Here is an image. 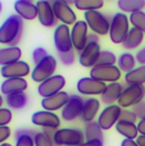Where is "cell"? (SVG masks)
<instances>
[{
  "instance_id": "cell-27",
  "label": "cell",
  "mask_w": 145,
  "mask_h": 146,
  "mask_svg": "<svg viewBox=\"0 0 145 146\" xmlns=\"http://www.w3.org/2000/svg\"><path fill=\"white\" fill-rule=\"evenodd\" d=\"M144 33L143 31L138 30V28H131L130 32H128L127 37H126V40L123 41V48L127 49V50H131V49H136L139 48V46L141 45V42H143L144 40Z\"/></svg>"
},
{
  "instance_id": "cell-36",
  "label": "cell",
  "mask_w": 145,
  "mask_h": 146,
  "mask_svg": "<svg viewBox=\"0 0 145 146\" xmlns=\"http://www.w3.org/2000/svg\"><path fill=\"white\" fill-rule=\"evenodd\" d=\"M13 114L10 109L8 108H1L0 109V127H5L12 122Z\"/></svg>"
},
{
  "instance_id": "cell-37",
  "label": "cell",
  "mask_w": 145,
  "mask_h": 146,
  "mask_svg": "<svg viewBox=\"0 0 145 146\" xmlns=\"http://www.w3.org/2000/svg\"><path fill=\"white\" fill-rule=\"evenodd\" d=\"M46 56H48V51L44 48H36L35 50L32 51V60H33V63H35V66L39 64L40 62H43Z\"/></svg>"
},
{
  "instance_id": "cell-5",
  "label": "cell",
  "mask_w": 145,
  "mask_h": 146,
  "mask_svg": "<svg viewBox=\"0 0 145 146\" xmlns=\"http://www.w3.org/2000/svg\"><path fill=\"white\" fill-rule=\"evenodd\" d=\"M57 71V59L53 55H48L43 62L36 64L35 68L31 72V78L33 82L43 83L46 80L54 76V72Z\"/></svg>"
},
{
  "instance_id": "cell-29",
  "label": "cell",
  "mask_w": 145,
  "mask_h": 146,
  "mask_svg": "<svg viewBox=\"0 0 145 146\" xmlns=\"http://www.w3.org/2000/svg\"><path fill=\"white\" fill-rule=\"evenodd\" d=\"M118 8L122 13H132L140 12L145 8V0H118Z\"/></svg>"
},
{
  "instance_id": "cell-22",
  "label": "cell",
  "mask_w": 145,
  "mask_h": 146,
  "mask_svg": "<svg viewBox=\"0 0 145 146\" xmlns=\"http://www.w3.org/2000/svg\"><path fill=\"white\" fill-rule=\"evenodd\" d=\"M99 109H100V101L98 99H95V98L86 99L84 103V108H82V113H81L80 119L82 122H85V123L94 122Z\"/></svg>"
},
{
  "instance_id": "cell-6",
  "label": "cell",
  "mask_w": 145,
  "mask_h": 146,
  "mask_svg": "<svg viewBox=\"0 0 145 146\" xmlns=\"http://www.w3.org/2000/svg\"><path fill=\"white\" fill-rule=\"evenodd\" d=\"M145 87L144 86H127L123 88V92L118 100V105L123 109L131 108L144 101Z\"/></svg>"
},
{
  "instance_id": "cell-1",
  "label": "cell",
  "mask_w": 145,
  "mask_h": 146,
  "mask_svg": "<svg viewBox=\"0 0 145 146\" xmlns=\"http://www.w3.org/2000/svg\"><path fill=\"white\" fill-rule=\"evenodd\" d=\"M23 21L17 14L9 15L0 26V44L9 46H18L22 38Z\"/></svg>"
},
{
  "instance_id": "cell-41",
  "label": "cell",
  "mask_w": 145,
  "mask_h": 146,
  "mask_svg": "<svg viewBox=\"0 0 145 146\" xmlns=\"http://www.w3.org/2000/svg\"><path fill=\"white\" fill-rule=\"evenodd\" d=\"M132 111L135 113V115L138 117V119H143L145 118V101H141L138 105L134 106Z\"/></svg>"
},
{
  "instance_id": "cell-31",
  "label": "cell",
  "mask_w": 145,
  "mask_h": 146,
  "mask_svg": "<svg viewBox=\"0 0 145 146\" xmlns=\"http://www.w3.org/2000/svg\"><path fill=\"white\" fill-rule=\"evenodd\" d=\"M73 5L76 9L84 10L86 12H91V10H99L100 8L104 7V1L103 0H74Z\"/></svg>"
},
{
  "instance_id": "cell-32",
  "label": "cell",
  "mask_w": 145,
  "mask_h": 146,
  "mask_svg": "<svg viewBox=\"0 0 145 146\" xmlns=\"http://www.w3.org/2000/svg\"><path fill=\"white\" fill-rule=\"evenodd\" d=\"M117 63H118V68L121 69V72H131L132 69L136 68V58L130 53H123L120 55V58L117 59Z\"/></svg>"
},
{
  "instance_id": "cell-24",
  "label": "cell",
  "mask_w": 145,
  "mask_h": 146,
  "mask_svg": "<svg viewBox=\"0 0 145 146\" xmlns=\"http://www.w3.org/2000/svg\"><path fill=\"white\" fill-rule=\"evenodd\" d=\"M22 50L18 46H8V48L0 49V66L5 67L12 63L21 60Z\"/></svg>"
},
{
  "instance_id": "cell-26",
  "label": "cell",
  "mask_w": 145,
  "mask_h": 146,
  "mask_svg": "<svg viewBox=\"0 0 145 146\" xmlns=\"http://www.w3.org/2000/svg\"><path fill=\"white\" fill-rule=\"evenodd\" d=\"M127 86H144L145 83V66H140L125 74Z\"/></svg>"
},
{
  "instance_id": "cell-11",
  "label": "cell",
  "mask_w": 145,
  "mask_h": 146,
  "mask_svg": "<svg viewBox=\"0 0 145 146\" xmlns=\"http://www.w3.org/2000/svg\"><path fill=\"white\" fill-rule=\"evenodd\" d=\"M54 45L57 51L59 53H68L72 51V40H71V30L67 25H59L54 30Z\"/></svg>"
},
{
  "instance_id": "cell-2",
  "label": "cell",
  "mask_w": 145,
  "mask_h": 146,
  "mask_svg": "<svg viewBox=\"0 0 145 146\" xmlns=\"http://www.w3.org/2000/svg\"><path fill=\"white\" fill-rule=\"evenodd\" d=\"M130 21L128 17L122 12H118L113 15L110 19V30H109V38L113 44H123L126 40L128 32H130Z\"/></svg>"
},
{
  "instance_id": "cell-7",
  "label": "cell",
  "mask_w": 145,
  "mask_h": 146,
  "mask_svg": "<svg viewBox=\"0 0 145 146\" xmlns=\"http://www.w3.org/2000/svg\"><path fill=\"white\" fill-rule=\"evenodd\" d=\"M71 3L73 1H64V0H54L51 1L54 14L58 21H61L62 25H74L77 22V15L74 10L72 9Z\"/></svg>"
},
{
  "instance_id": "cell-38",
  "label": "cell",
  "mask_w": 145,
  "mask_h": 146,
  "mask_svg": "<svg viewBox=\"0 0 145 146\" xmlns=\"http://www.w3.org/2000/svg\"><path fill=\"white\" fill-rule=\"evenodd\" d=\"M15 146H35L33 137L30 135H23L15 139Z\"/></svg>"
},
{
  "instance_id": "cell-48",
  "label": "cell",
  "mask_w": 145,
  "mask_h": 146,
  "mask_svg": "<svg viewBox=\"0 0 145 146\" xmlns=\"http://www.w3.org/2000/svg\"><path fill=\"white\" fill-rule=\"evenodd\" d=\"M43 132H44V133H45L50 140H54V135H55L57 129H49V128H46V129H43ZM53 142H54V141H53Z\"/></svg>"
},
{
  "instance_id": "cell-12",
  "label": "cell",
  "mask_w": 145,
  "mask_h": 146,
  "mask_svg": "<svg viewBox=\"0 0 145 146\" xmlns=\"http://www.w3.org/2000/svg\"><path fill=\"white\" fill-rule=\"evenodd\" d=\"M84 103L85 99L81 95H76V94L71 95L68 103L62 109V119H64L66 122H72L80 118L82 113V108H84Z\"/></svg>"
},
{
  "instance_id": "cell-50",
  "label": "cell",
  "mask_w": 145,
  "mask_h": 146,
  "mask_svg": "<svg viewBox=\"0 0 145 146\" xmlns=\"http://www.w3.org/2000/svg\"><path fill=\"white\" fill-rule=\"evenodd\" d=\"M136 142H138L139 146H145V136L144 135H139V137L136 139Z\"/></svg>"
},
{
  "instance_id": "cell-4",
  "label": "cell",
  "mask_w": 145,
  "mask_h": 146,
  "mask_svg": "<svg viewBox=\"0 0 145 146\" xmlns=\"http://www.w3.org/2000/svg\"><path fill=\"white\" fill-rule=\"evenodd\" d=\"M84 132L77 128H59L54 135V145L55 146H80L84 144Z\"/></svg>"
},
{
  "instance_id": "cell-14",
  "label": "cell",
  "mask_w": 145,
  "mask_h": 146,
  "mask_svg": "<svg viewBox=\"0 0 145 146\" xmlns=\"http://www.w3.org/2000/svg\"><path fill=\"white\" fill-rule=\"evenodd\" d=\"M87 27L86 22L85 21H77L73 26H72L71 30V40H72V46H73L74 50L80 51L81 53L87 45Z\"/></svg>"
},
{
  "instance_id": "cell-13",
  "label": "cell",
  "mask_w": 145,
  "mask_h": 146,
  "mask_svg": "<svg viewBox=\"0 0 145 146\" xmlns=\"http://www.w3.org/2000/svg\"><path fill=\"white\" fill-rule=\"evenodd\" d=\"M64 86H66V78L62 74H54L53 77H50L45 82L39 85L37 92L41 98L45 99V98H49V96H53L55 94L61 92Z\"/></svg>"
},
{
  "instance_id": "cell-20",
  "label": "cell",
  "mask_w": 145,
  "mask_h": 146,
  "mask_svg": "<svg viewBox=\"0 0 145 146\" xmlns=\"http://www.w3.org/2000/svg\"><path fill=\"white\" fill-rule=\"evenodd\" d=\"M14 10L18 17L22 19L33 21L37 18V7L33 1L30 0H17L14 3Z\"/></svg>"
},
{
  "instance_id": "cell-33",
  "label": "cell",
  "mask_w": 145,
  "mask_h": 146,
  "mask_svg": "<svg viewBox=\"0 0 145 146\" xmlns=\"http://www.w3.org/2000/svg\"><path fill=\"white\" fill-rule=\"evenodd\" d=\"M130 23L134 26V28H138V30L145 32V12L140 10V12H135L132 14H130L128 17Z\"/></svg>"
},
{
  "instance_id": "cell-9",
  "label": "cell",
  "mask_w": 145,
  "mask_h": 146,
  "mask_svg": "<svg viewBox=\"0 0 145 146\" xmlns=\"http://www.w3.org/2000/svg\"><path fill=\"white\" fill-rule=\"evenodd\" d=\"M121 113H122V108L118 104L108 105L99 114V118L96 122L103 131H107V129H110L113 126L118 123L121 118Z\"/></svg>"
},
{
  "instance_id": "cell-25",
  "label": "cell",
  "mask_w": 145,
  "mask_h": 146,
  "mask_svg": "<svg viewBox=\"0 0 145 146\" xmlns=\"http://www.w3.org/2000/svg\"><path fill=\"white\" fill-rule=\"evenodd\" d=\"M116 131L120 135H122L125 139L135 140L139 137V129L138 124L132 123V122H126V121H118L116 124Z\"/></svg>"
},
{
  "instance_id": "cell-39",
  "label": "cell",
  "mask_w": 145,
  "mask_h": 146,
  "mask_svg": "<svg viewBox=\"0 0 145 146\" xmlns=\"http://www.w3.org/2000/svg\"><path fill=\"white\" fill-rule=\"evenodd\" d=\"M59 59L64 66H71L74 63V53L73 50L68 51V53H59Z\"/></svg>"
},
{
  "instance_id": "cell-17",
  "label": "cell",
  "mask_w": 145,
  "mask_h": 146,
  "mask_svg": "<svg viewBox=\"0 0 145 146\" xmlns=\"http://www.w3.org/2000/svg\"><path fill=\"white\" fill-rule=\"evenodd\" d=\"M31 73V68L28 63L23 60H18L9 66H5L0 68V74L8 80V78H25Z\"/></svg>"
},
{
  "instance_id": "cell-30",
  "label": "cell",
  "mask_w": 145,
  "mask_h": 146,
  "mask_svg": "<svg viewBox=\"0 0 145 146\" xmlns=\"http://www.w3.org/2000/svg\"><path fill=\"white\" fill-rule=\"evenodd\" d=\"M84 136L86 141H91V140H103V131L98 122H90V123H85V131Z\"/></svg>"
},
{
  "instance_id": "cell-49",
  "label": "cell",
  "mask_w": 145,
  "mask_h": 146,
  "mask_svg": "<svg viewBox=\"0 0 145 146\" xmlns=\"http://www.w3.org/2000/svg\"><path fill=\"white\" fill-rule=\"evenodd\" d=\"M99 41V37H98L96 33L91 32L89 33V36H87V42H98Z\"/></svg>"
},
{
  "instance_id": "cell-18",
  "label": "cell",
  "mask_w": 145,
  "mask_h": 146,
  "mask_svg": "<svg viewBox=\"0 0 145 146\" xmlns=\"http://www.w3.org/2000/svg\"><path fill=\"white\" fill-rule=\"evenodd\" d=\"M37 7V19L44 27H53L57 23V18L54 14L51 3L46 0H40L36 3Z\"/></svg>"
},
{
  "instance_id": "cell-53",
  "label": "cell",
  "mask_w": 145,
  "mask_h": 146,
  "mask_svg": "<svg viewBox=\"0 0 145 146\" xmlns=\"http://www.w3.org/2000/svg\"><path fill=\"white\" fill-rule=\"evenodd\" d=\"M1 9H3V4H1V1H0V13H1Z\"/></svg>"
},
{
  "instance_id": "cell-10",
  "label": "cell",
  "mask_w": 145,
  "mask_h": 146,
  "mask_svg": "<svg viewBox=\"0 0 145 146\" xmlns=\"http://www.w3.org/2000/svg\"><path fill=\"white\" fill-rule=\"evenodd\" d=\"M105 88H107V85L104 82H100V81L94 80L91 77H82L77 81V91L81 96H102Z\"/></svg>"
},
{
  "instance_id": "cell-47",
  "label": "cell",
  "mask_w": 145,
  "mask_h": 146,
  "mask_svg": "<svg viewBox=\"0 0 145 146\" xmlns=\"http://www.w3.org/2000/svg\"><path fill=\"white\" fill-rule=\"evenodd\" d=\"M121 146H139L136 140H130V139H125L121 142Z\"/></svg>"
},
{
  "instance_id": "cell-23",
  "label": "cell",
  "mask_w": 145,
  "mask_h": 146,
  "mask_svg": "<svg viewBox=\"0 0 145 146\" xmlns=\"http://www.w3.org/2000/svg\"><path fill=\"white\" fill-rule=\"evenodd\" d=\"M123 92V86L121 85L120 82H114V83H109L107 85V88H105L104 94L102 95V103L105 104V105H113V104L118 100H120L121 95Z\"/></svg>"
},
{
  "instance_id": "cell-3",
  "label": "cell",
  "mask_w": 145,
  "mask_h": 146,
  "mask_svg": "<svg viewBox=\"0 0 145 146\" xmlns=\"http://www.w3.org/2000/svg\"><path fill=\"white\" fill-rule=\"evenodd\" d=\"M85 22H86L87 27L91 30V32L96 33V35L104 36L109 35L110 30V21L105 14L100 13L99 10H91V12H86L84 14Z\"/></svg>"
},
{
  "instance_id": "cell-34",
  "label": "cell",
  "mask_w": 145,
  "mask_h": 146,
  "mask_svg": "<svg viewBox=\"0 0 145 146\" xmlns=\"http://www.w3.org/2000/svg\"><path fill=\"white\" fill-rule=\"evenodd\" d=\"M117 59L118 58L114 55V53L108 51V50H102L96 66H116Z\"/></svg>"
},
{
  "instance_id": "cell-52",
  "label": "cell",
  "mask_w": 145,
  "mask_h": 146,
  "mask_svg": "<svg viewBox=\"0 0 145 146\" xmlns=\"http://www.w3.org/2000/svg\"><path fill=\"white\" fill-rule=\"evenodd\" d=\"M0 146H12V145H10V144H8V142H4V144H1Z\"/></svg>"
},
{
  "instance_id": "cell-21",
  "label": "cell",
  "mask_w": 145,
  "mask_h": 146,
  "mask_svg": "<svg viewBox=\"0 0 145 146\" xmlns=\"http://www.w3.org/2000/svg\"><path fill=\"white\" fill-rule=\"evenodd\" d=\"M28 87V83L25 78H8L0 86V91L3 95H13L18 92H25Z\"/></svg>"
},
{
  "instance_id": "cell-15",
  "label": "cell",
  "mask_w": 145,
  "mask_h": 146,
  "mask_svg": "<svg viewBox=\"0 0 145 146\" xmlns=\"http://www.w3.org/2000/svg\"><path fill=\"white\" fill-rule=\"evenodd\" d=\"M31 122L35 126L43 127V128L49 129H59L61 126V119L53 111H46V110H39L32 114L31 117Z\"/></svg>"
},
{
  "instance_id": "cell-43",
  "label": "cell",
  "mask_w": 145,
  "mask_h": 146,
  "mask_svg": "<svg viewBox=\"0 0 145 146\" xmlns=\"http://www.w3.org/2000/svg\"><path fill=\"white\" fill-rule=\"evenodd\" d=\"M36 133H37V132L32 131V129H26V128H19V129H17V131H15L14 136H15V139H17V137H19V136H23V135H30V136L35 137V135H36Z\"/></svg>"
},
{
  "instance_id": "cell-45",
  "label": "cell",
  "mask_w": 145,
  "mask_h": 146,
  "mask_svg": "<svg viewBox=\"0 0 145 146\" xmlns=\"http://www.w3.org/2000/svg\"><path fill=\"white\" fill-rule=\"evenodd\" d=\"M80 146H104V140H91V141H85Z\"/></svg>"
},
{
  "instance_id": "cell-28",
  "label": "cell",
  "mask_w": 145,
  "mask_h": 146,
  "mask_svg": "<svg viewBox=\"0 0 145 146\" xmlns=\"http://www.w3.org/2000/svg\"><path fill=\"white\" fill-rule=\"evenodd\" d=\"M5 103L10 109H15V110H21V109L26 108L28 104V96L25 92H18L13 94V95L5 96Z\"/></svg>"
},
{
  "instance_id": "cell-51",
  "label": "cell",
  "mask_w": 145,
  "mask_h": 146,
  "mask_svg": "<svg viewBox=\"0 0 145 146\" xmlns=\"http://www.w3.org/2000/svg\"><path fill=\"white\" fill-rule=\"evenodd\" d=\"M3 104H4V98H3V95H1V94H0V109H1Z\"/></svg>"
},
{
  "instance_id": "cell-46",
  "label": "cell",
  "mask_w": 145,
  "mask_h": 146,
  "mask_svg": "<svg viewBox=\"0 0 145 146\" xmlns=\"http://www.w3.org/2000/svg\"><path fill=\"white\" fill-rule=\"evenodd\" d=\"M138 129H139V135H144L145 136V118L140 119L138 123Z\"/></svg>"
},
{
  "instance_id": "cell-19",
  "label": "cell",
  "mask_w": 145,
  "mask_h": 146,
  "mask_svg": "<svg viewBox=\"0 0 145 146\" xmlns=\"http://www.w3.org/2000/svg\"><path fill=\"white\" fill-rule=\"evenodd\" d=\"M69 96L66 91H61V92L55 94L53 96H49V98H45L41 100V106H43L44 110L46 111H55L59 110V109H63L66 106V104L68 103Z\"/></svg>"
},
{
  "instance_id": "cell-42",
  "label": "cell",
  "mask_w": 145,
  "mask_h": 146,
  "mask_svg": "<svg viewBox=\"0 0 145 146\" xmlns=\"http://www.w3.org/2000/svg\"><path fill=\"white\" fill-rule=\"evenodd\" d=\"M10 135H12L10 133V128L8 126L0 127V145L4 144V142L10 137Z\"/></svg>"
},
{
  "instance_id": "cell-8",
  "label": "cell",
  "mask_w": 145,
  "mask_h": 146,
  "mask_svg": "<svg viewBox=\"0 0 145 146\" xmlns=\"http://www.w3.org/2000/svg\"><path fill=\"white\" fill-rule=\"evenodd\" d=\"M122 76V72L117 66H95L90 69V77L100 82L114 83Z\"/></svg>"
},
{
  "instance_id": "cell-35",
  "label": "cell",
  "mask_w": 145,
  "mask_h": 146,
  "mask_svg": "<svg viewBox=\"0 0 145 146\" xmlns=\"http://www.w3.org/2000/svg\"><path fill=\"white\" fill-rule=\"evenodd\" d=\"M33 141H35V146H55L53 142V140H50L43 131L37 132L33 137Z\"/></svg>"
},
{
  "instance_id": "cell-16",
  "label": "cell",
  "mask_w": 145,
  "mask_h": 146,
  "mask_svg": "<svg viewBox=\"0 0 145 146\" xmlns=\"http://www.w3.org/2000/svg\"><path fill=\"white\" fill-rule=\"evenodd\" d=\"M100 45L99 42H87L86 48L80 53L78 62L85 68H94L100 56Z\"/></svg>"
},
{
  "instance_id": "cell-40",
  "label": "cell",
  "mask_w": 145,
  "mask_h": 146,
  "mask_svg": "<svg viewBox=\"0 0 145 146\" xmlns=\"http://www.w3.org/2000/svg\"><path fill=\"white\" fill-rule=\"evenodd\" d=\"M120 121H126V122H132V123H136L138 117L135 115V113H134L132 110H128V109H122V113H121Z\"/></svg>"
},
{
  "instance_id": "cell-44",
  "label": "cell",
  "mask_w": 145,
  "mask_h": 146,
  "mask_svg": "<svg viewBox=\"0 0 145 146\" xmlns=\"http://www.w3.org/2000/svg\"><path fill=\"white\" fill-rule=\"evenodd\" d=\"M135 58H136V62H138V63H140L141 66H145V48L140 49V50L136 53Z\"/></svg>"
}]
</instances>
